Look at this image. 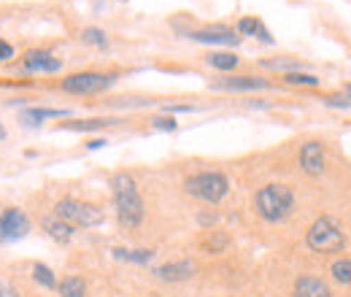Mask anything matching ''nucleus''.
Instances as JSON below:
<instances>
[{"label": "nucleus", "mask_w": 351, "mask_h": 297, "mask_svg": "<svg viewBox=\"0 0 351 297\" xmlns=\"http://www.w3.org/2000/svg\"><path fill=\"white\" fill-rule=\"evenodd\" d=\"M324 103H327V106H332V108H349L351 106V84L346 86L343 92H338V95H330Z\"/></svg>", "instance_id": "26"}, {"label": "nucleus", "mask_w": 351, "mask_h": 297, "mask_svg": "<svg viewBox=\"0 0 351 297\" xmlns=\"http://www.w3.org/2000/svg\"><path fill=\"white\" fill-rule=\"evenodd\" d=\"M206 60H208L211 68H219V71H232V68L238 65V57H235L232 51H214V54H208Z\"/></svg>", "instance_id": "21"}, {"label": "nucleus", "mask_w": 351, "mask_h": 297, "mask_svg": "<svg viewBox=\"0 0 351 297\" xmlns=\"http://www.w3.org/2000/svg\"><path fill=\"white\" fill-rule=\"evenodd\" d=\"M106 143H108V141H103V138H92V141L87 143V149L89 152H95V149H103Z\"/></svg>", "instance_id": "31"}, {"label": "nucleus", "mask_w": 351, "mask_h": 297, "mask_svg": "<svg viewBox=\"0 0 351 297\" xmlns=\"http://www.w3.org/2000/svg\"><path fill=\"white\" fill-rule=\"evenodd\" d=\"M33 278H36L44 289H57V284H60L57 276H54V270L46 268L44 262H36V265H33Z\"/></svg>", "instance_id": "20"}, {"label": "nucleus", "mask_w": 351, "mask_h": 297, "mask_svg": "<svg viewBox=\"0 0 351 297\" xmlns=\"http://www.w3.org/2000/svg\"><path fill=\"white\" fill-rule=\"evenodd\" d=\"M292 297H332V292H330V287L322 278H316V276H300L295 281Z\"/></svg>", "instance_id": "13"}, {"label": "nucleus", "mask_w": 351, "mask_h": 297, "mask_svg": "<svg viewBox=\"0 0 351 297\" xmlns=\"http://www.w3.org/2000/svg\"><path fill=\"white\" fill-rule=\"evenodd\" d=\"M0 297H19V292L14 287H8V284H0Z\"/></svg>", "instance_id": "30"}, {"label": "nucleus", "mask_w": 351, "mask_h": 297, "mask_svg": "<svg viewBox=\"0 0 351 297\" xmlns=\"http://www.w3.org/2000/svg\"><path fill=\"white\" fill-rule=\"evenodd\" d=\"M306 243L308 249L316 252V254H338V252L346 249V233H343V227H341L338 219L322 216V219H316L311 224V230H308L306 235Z\"/></svg>", "instance_id": "3"}, {"label": "nucleus", "mask_w": 351, "mask_h": 297, "mask_svg": "<svg viewBox=\"0 0 351 297\" xmlns=\"http://www.w3.org/2000/svg\"><path fill=\"white\" fill-rule=\"evenodd\" d=\"M22 68L27 73H57L62 68V62L46 49H33V51H27L22 57Z\"/></svg>", "instance_id": "8"}, {"label": "nucleus", "mask_w": 351, "mask_h": 297, "mask_svg": "<svg viewBox=\"0 0 351 297\" xmlns=\"http://www.w3.org/2000/svg\"><path fill=\"white\" fill-rule=\"evenodd\" d=\"M238 33H241V36H254V38H260V41H265V43H273V36L267 33V27H265L257 16H243V19L238 22Z\"/></svg>", "instance_id": "16"}, {"label": "nucleus", "mask_w": 351, "mask_h": 297, "mask_svg": "<svg viewBox=\"0 0 351 297\" xmlns=\"http://www.w3.org/2000/svg\"><path fill=\"white\" fill-rule=\"evenodd\" d=\"M114 125V119H73V122H65V130H103Z\"/></svg>", "instance_id": "23"}, {"label": "nucleus", "mask_w": 351, "mask_h": 297, "mask_svg": "<svg viewBox=\"0 0 351 297\" xmlns=\"http://www.w3.org/2000/svg\"><path fill=\"white\" fill-rule=\"evenodd\" d=\"M214 89H235V92H249V89H267L270 82L260 79V76H227V79H217L211 82Z\"/></svg>", "instance_id": "12"}, {"label": "nucleus", "mask_w": 351, "mask_h": 297, "mask_svg": "<svg viewBox=\"0 0 351 297\" xmlns=\"http://www.w3.org/2000/svg\"><path fill=\"white\" fill-rule=\"evenodd\" d=\"M41 227L46 230V235L54 238L57 243H68L76 235V227L68 224V222H62V219H57V216H44L41 219Z\"/></svg>", "instance_id": "14"}, {"label": "nucleus", "mask_w": 351, "mask_h": 297, "mask_svg": "<svg viewBox=\"0 0 351 297\" xmlns=\"http://www.w3.org/2000/svg\"><path fill=\"white\" fill-rule=\"evenodd\" d=\"M82 41L89 43V46H100V49H106V46H108V36H106L100 27H87V30L82 33Z\"/></svg>", "instance_id": "24"}, {"label": "nucleus", "mask_w": 351, "mask_h": 297, "mask_svg": "<svg viewBox=\"0 0 351 297\" xmlns=\"http://www.w3.org/2000/svg\"><path fill=\"white\" fill-rule=\"evenodd\" d=\"M254 209L265 222L276 224L284 222L289 213L295 211V192L287 184H265L263 189L254 195Z\"/></svg>", "instance_id": "2"}, {"label": "nucleus", "mask_w": 351, "mask_h": 297, "mask_svg": "<svg viewBox=\"0 0 351 297\" xmlns=\"http://www.w3.org/2000/svg\"><path fill=\"white\" fill-rule=\"evenodd\" d=\"M111 192H114V209H117V219L125 230H135L143 222V200L138 192V184L130 173H117L111 178Z\"/></svg>", "instance_id": "1"}, {"label": "nucleus", "mask_w": 351, "mask_h": 297, "mask_svg": "<svg viewBox=\"0 0 351 297\" xmlns=\"http://www.w3.org/2000/svg\"><path fill=\"white\" fill-rule=\"evenodd\" d=\"M184 189L186 195L197 198V200H206V203H221L230 192V181L227 176L219 173V170H203V173H195L184 181Z\"/></svg>", "instance_id": "4"}, {"label": "nucleus", "mask_w": 351, "mask_h": 297, "mask_svg": "<svg viewBox=\"0 0 351 297\" xmlns=\"http://www.w3.org/2000/svg\"><path fill=\"white\" fill-rule=\"evenodd\" d=\"M11 57H14V46L0 38V62H3V60H11Z\"/></svg>", "instance_id": "28"}, {"label": "nucleus", "mask_w": 351, "mask_h": 297, "mask_svg": "<svg viewBox=\"0 0 351 297\" xmlns=\"http://www.w3.org/2000/svg\"><path fill=\"white\" fill-rule=\"evenodd\" d=\"M324 163H327V154H324V143L322 141H308L300 149V168L306 170L308 176H322L324 173Z\"/></svg>", "instance_id": "9"}, {"label": "nucleus", "mask_w": 351, "mask_h": 297, "mask_svg": "<svg viewBox=\"0 0 351 297\" xmlns=\"http://www.w3.org/2000/svg\"><path fill=\"white\" fill-rule=\"evenodd\" d=\"M60 297H87V281L82 276H68L57 284Z\"/></svg>", "instance_id": "17"}, {"label": "nucleus", "mask_w": 351, "mask_h": 297, "mask_svg": "<svg viewBox=\"0 0 351 297\" xmlns=\"http://www.w3.org/2000/svg\"><path fill=\"white\" fill-rule=\"evenodd\" d=\"M284 82H287V84H306V86L319 84V79H316L313 73H298V71H289V73L284 76Z\"/></svg>", "instance_id": "25"}, {"label": "nucleus", "mask_w": 351, "mask_h": 297, "mask_svg": "<svg viewBox=\"0 0 351 297\" xmlns=\"http://www.w3.org/2000/svg\"><path fill=\"white\" fill-rule=\"evenodd\" d=\"M30 233V219L22 209H5L0 213V241L14 243Z\"/></svg>", "instance_id": "7"}, {"label": "nucleus", "mask_w": 351, "mask_h": 297, "mask_svg": "<svg viewBox=\"0 0 351 297\" xmlns=\"http://www.w3.org/2000/svg\"><path fill=\"white\" fill-rule=\"evenodd\" d=\"M267 68H298L295 60H273V62H265Z\"/></svg>", "instance_id": "29"}, {"label": "nucleus", "mask_w": 351, "mask_h": 297, "mask_svg": "<svg viewBox=\"0 0 351 297\" xmlns=\"http://www.w3.org/2000/svg\"><path fill=\"white\" fill-rule=\"evenodd\" d=\"M60 117H68V111L65 108H25L19 119L25 125H41L44 119H60Z\"/></svg>", "instance_id": "15"}, {"label": "nucleus", "mask_w": 351, "mask_h": 297, "mask_svg": "<svg viewBox=\"0 0 351 297\" xmlns=\"http://www.w3.org/2000/svg\"><path fill=\"white\" fill-rule=\"evenodd\" d=\"M152 125H154L157 130H165V132H173V130L178 128V122H176L173 117H154Z\"/></svg>", "instance_id": "27"}, {"label": "nucleus", "mask_w": 351, "mask_h": 297, "mask_svg": "<svg viewBox=\"0 0 351 297\" xmlns=\"http://www.w3.org/2000/svg\"><path fill=\"white\" fill-rule=\"evenodd\" d=\"M54 216L73 224V227H97L106 222V213L103 209H97L95 203H84V200H76V198H62L57 206H54Z\"/></svg>", "instance_id": "5"}, {"label": "nucleus", "mask_w": 351, "mask_h": 297, "mask_svg": "<svg viewBox=\"0 0 351 297\" xmlns=\"http://www.w3.org/2000/svg\"><path fill=\"white\" fill-rule=\"evenodd\" d=\"M117 82V76H108V73H73L68 79H62V89L71 92V95H95V92H103Z\"/></svg>", "instance_id": "6"}, {"label": "nucleus", "mask_w": 351, "mask_h": 297, "mask_svg": "<svg viewBox=\"0 0 351 297\" xmlns=\"http://www.w3.org/2000/svg\"><path fill=\"white\" fill-rule=\"evenodd\" d=\"M111 254L117 259H125V262H135V265H146L154 259V249H122V246H114Z\"/></svg>", "instance_id": "18"}, {"label": "nucleus", "mask_w": 351, "mask_h": 297, "mask_svg": "<svg viewBox=\"0 0 351 297\" xmlns=\"http://www.w3.org/2000/svg\"><path fill=\"white\" fill-rule=\"evenodd\" d=\"M3 138H5V130H3V125H0V141H3Z\"/></svg>", "instance_id": "32"}, {"label": "nucleus", "mask_w": 351, "mask_h": 297, "mask_svg": "<svg viewBox=\"0 0 351 297\" xmlns=\"http://www.w3.org/2000/svg\"><path fill=\"white\" fill-rule=\"evenodd\" d=\"M189 38L197 43H219V46H238L241 36L227 30V27H208V30H195L189 33Z\"/></svg>", "instance_id": "11"}, {"label": "nucleus", "mask_w": 351, "mask_h": 297, "mask_svg": "<svg viewBox=\"0 0 351 297\" xmlns=\"http://www.w3.org/2000/svg\"><path fill=\"white\" fill-rule=\"evenodd\" d=\"M195 270H197V265L192 262V259H176V262H165V265H160V268H154L152 273L160 278V281H186V278H192L195 276Z\"/></svg>", "instance_id": "10"}, {"label": "nucleus", "mask_w": 351, "mask_h": 297, "mask_svg": "<svg viewBox=\"0 0 351 297\" xmlns=\"http://www.w3.org/2000/svg\"><path fill=\"white\" fill-rule=\"evenodd\" d=\"M227 246H230V235L221 230H211V235L203 241V249L208 254H221V252H227Z\"/></svg>", "instance_id": "19"}, {"label": "nucleus", "mask_w": 351, "mask_h": 297, "mask_svg": "<svg viewBox=\"0 0 351 297\" xmlns=\"http://www.w3.org/2000/svg\"><path fill=\"white\" fill-rule=\"evenodd\" d=\"M330 273H332V278H335L338 284H351V259L349 257L335 259L332 268H330Z\"/></svg>", "instance_id": "22"}]
</instances>
